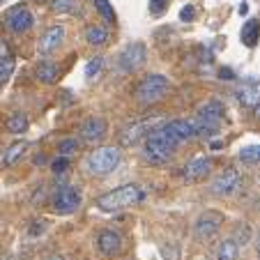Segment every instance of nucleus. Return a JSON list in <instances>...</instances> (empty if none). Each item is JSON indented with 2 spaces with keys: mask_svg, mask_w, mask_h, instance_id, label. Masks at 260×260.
I'll list each match as a JSON object with an SVG mask.
<instances>
[{
  "mask_svg": "<svg viewBox=\"0 0 260 260\" xmlns=\"http://www.w3.org/2000/svg\"><path fill=\"white\" fill-rule=\"evenodd\" d=\"M177 145H180L177 138L168 132L166 122H164L161 127H157L143 141L141 154H143V159H145L147 164H152V166H166V164H171L173 157H175Z\"/></svg>",
  "mask_w": 260,
  "mask_h": 260,
  "instance_id": "1",
  "label": "nucleus"
},
{
  "mask_svg": "<svg viewBox=\"0 0 260 260\" xmlns=\"http://www.w3.org/2000/svg\"><path fill=\"white\" fill-rule=\"evenodd\" d=\"M145 198H147L145 187L129 182V184H120V187H115V189H111V191L97 196L94 205H97V210L113 214V212L129 210V207L141 205V203H145Z\"/></svg>",
  "mask_w": 260,
  "mask_h": 260,
  "instance_id": "2",
  "label": "nucleus"
},
{
  "mask_svg": "<svg viewBox=\"0 0 260 260\" xmlns=\"http://www.w3.org/2000/svg\"><path fill=\"white\" fill-rule=\"evenodd\" d=\"M120 161H122L120 147L104 145V147H97V150H92V152L85 154L83 171L92 177H104V175H111V173L120 166Z\"/></svg>",
  "mask_w": 260,
  "mask_h": 260,
  "instance_id": "3",
  "label": "nucleus"
},
{
  "mask_svg": "<svg viewBox=\"0 0 260 260\" xmlns=\"http://www.w3.org/2000/svg\"><path fill=\"white\" fill-rule=\"evenodd\" d=\"M171 92V81L164 74H145L134 88V99L141 106H152L159 104L161 99H166V94Z\"/></svg>",
  "mask_w": 260,
  "mask_h": 260,
  "instance_id": "4",
  "label": "nucleus"
},
{
  "mask_svg": "<svg viewBox=\"0 0 260 260\" xmlns=\"http://www.w3.org/2000/svg\"><path fill=\"white\" fill-rule=\"evenodd\" d=\"M223 104L219 102V99H207V102H203L201 106L196 108V115H193V120H196V127H198V136H205L210 138L212 134L219 132L221 122H223Z\"/></svg>",
  "mask_w": 260,
  "mask_h": 260,
  "instance_id": "5",
  "label": "nucleus"
},
{
  "mask_svg": "<svg viewBox=\"0 0 260 260\" xmlns=\"http://www.w3.org/2000/svg\"><path fill=\"white\" fill-rule=\"evenodd\" d=\"M164 122H166V120H164L161 115H154V118H150V115H147V118H141V120H136V122L122 127V132L118 134L120 147H134L136 143L145 141V138L150 136V134H152L157 127H161Z\"/></svg>",
  "mask_w": 260,
  "mask_h": 260,
  "instance_id": "6",
  "label": "nucleus"
},
{
  "mask_svg": "<svg viewBox=\"0 0 260 260\" xmlns=\"http://www.w3.org/2000/svg\"><path fill=\"white\" fill-rule=\"evenodd\" d=\"M83 203V193L76 184H62L51 193V207L55 214H74Z\"/></svg>",
  "mask_w": 260,
  "mask_h": 260,
  "instance_id": "7",
  "label": "nucleus"
},
{
  "mask_svg": "<svg viewBox=\"0 0 260 260\" xmlns=\"http://www.w3.org/2000/svg\"><path fill=\"white\" fill-rule=\"evenodd\" d=\"M147 62V46L143 42H129L118 53V69L122 74H136Z\"/></svg>",
  "mask_w": 260,
  "mask_h": 260,
  "instance_id": "8",
  "label": "nucleus"
},
{
  "mask_svg": "<svg viewBox=\"0 0 260 260\" xmlns=\"http://www.w3.org/2000/svg\"><path fill=\"white\" fill-rule=\"evenodd\" d=\"M240 187H242V173L237 168H223V171H219L210 180L207 191L216 198H226V196H233Z\"/></svg>",
  "mask_w": 260,
  "mask_h": 260,
  "instance_id": "9",
  "label": "nucleus"
},
{
  "mask_svg": "<svg viewBox=\"0 0 260 260\" xmlns=\"http://www.w3.org/2000/svg\"><path fill=\"white\" fill-rule=\"evenodd\" d=\"M221 226H223V214L219 210H205L193 221V237L198 242H207L219 235Z\"/></svg>",
  "mask_w": 260,
  "mask_h": 260,
  "instance_id": "10",
  "label": "nucleus"
},
{
  "mask_svg": "<svg viewBox=\"0 0 260 260\" xmlns=\"http://www.w3.org/2000/svg\"><path fill=\"white\" fill-rule=\"evenodd\" d=\"M94 244H97V251L104 258H118L124 249V237L115 228H102L94 237Z\"/></svg>",
  "mask_w": 260,
  "mask_h": 260,
  "instance_id": "11",
  "label": "nucleus"
},
{
  "mask_svg": "<svg viewBox=\"0 0 260 260\" xmlns=\"http://www.w3.org/2000/svg\"><path fill=\"white\" fill-rule=\"evenodd\" d=\"M35 25V14L25 5H14L5 12V28L12 35H25Z\"/></svg>",
  "mask_w": 260,
  "mask_h": 260,
  "instance_id": "12",
  "label": "nucleus"
},
{
  "mask_svg": "<svg viewBox=\"0 0 260 260\" xmlns=\"http://www.w3.org/2000/svg\"><path fill=\"white\" fill-rule=\"evenodd\" d=\"M235 99L260 118V79H246L235 90Z\"/></svg>",
  "mask_w": 260,
  "mask_h": 260,
  "instance_id": "13",
  "label": "nucleus"
},
{
  "mask_svg": "<svg viewBox=\"0 0 260 260\" xmlns=\"http://www.w3.org/2000/svg\"><path fill=\"white\" fill-rule=\"evenodd\" d=\"M106 134H108V122H106V118H102V115H90V118H85L79 127V138L83 143H88V145H94V143L104 141Z\"/></svg>",
  "mask_w": 260,
  "mask_h": 260,
  "instance_id": "14",
  "label": "nucleus"
},
{
  "mask_svg": "<svg viewBox=\"0 0 260 260\" xmlns=\"http://www.w3.org/2000/svg\"><path fill=\"white\" fill-rule=\"evenodd\" d=\"M64 35H67V30H64V25L62 23H53V25H49V28L42 32V37H40V44H37V51H40L42 55H51V53H55V51L62 46V42H64Z\"/></svg>",
  "mask_w": 260,
  "mask_h": 260,
  "instance_id": "15",
  "label": "nucleus"
},
{
  "mask_svg": "<svg viewBox=\"0 0 260 260\" xmlns=\"http://www.w3.org/2000/svg\"><path fill=\"white\" fill-rule=\"evenodd\" d=\"M166 127L173 136L177 138V143H187L198 138V127L193 118H175V120H166Z\"/></svg>",
  "mask_w": 260,
  "mask_h": 260,
  "instance_id": "16",
  "label": "nucleus"
},
{
  "mask_svg": "<svg viewBox=\"0 0 260 260\" xmlns=\"http://www.w3.org/2000/svg\"><path fill=\"white\" fill-rule=\"evenodd\" d=\"M212 159L210 157H196L182 166V177L187 182H201L212 173Z\"/></svg>",
  "mask_w": 260,
  "mask_h": 260,
  "instance_id": "17",
  "label": "nucleus"
},
{
  "mask_svg": "<svg viewBox=\"0 0 260 260\" xmlns=\"http://www.w3.org/2000/svg\"><path fill=\"white\" fill-rule=\"evenodd\" d=\"M35 79L44 85H53L58 83L60 79V67L53 62V60H40L35 64Z\"/></svg>",
  "mask_w": 260,
  "mask_h": 260,
  "instance_id": "18",
  "label": "nucleus"
},
{
  "mask_svg": "<svg viewBox=\"0 0 260 260\" xmlns=\"http://www.w3.org/2000/svg\"><path fill=\"white\" fill-rule=\"evenodd\" d=\"M83 40H85V44L94 46V49H102V46L108 44V40H111V32H108L106 25L90 23V25H85V30H83Z\"/></svg>",
  "mask_w": 260,
  "mask_h": 260,
  "instance_id": "19",
  "label": "nucleus"
},
{
  "mask_svg": "<svg viewBox=\"0 0 260 260\" xmlns=\"http://www.w3.org/2000/svg\"><path fill=\"white\" fill-rule=\"evenodd\" d=\"M28 127H30V120H28V115H25L23 111H14V113L7 118V122H5L7 134H12V136H21V134H25L28 132Z\"/></svg>",
  "mask_w": 260,
  "mask_h": 260,
  "instance_id": "20",
  "label": "nucleus"
},
{
  "mask_svg": "<svg viewBox=\"0 0 260 260\" xmlns=\"http://www.w3.org/2000/svg\"><path fill=\"white\" fill-rule=\"evenodd\" d=\"M240 37H242V44L249 46V49H253V46L258 44V40H260V21L249 19L244 25H242Z\"/></svg>",
  "mask_w": 260,
  "mask_h": 260,
  "instance_id": "21",
  "label": "nucleus"
},
{
  "mask_svg": "<svg viewBox=\"0 0 260 260\" xmlns=\"http://www.w3.org/2000/svg\"><path fill=\"white\" fill-rule=\"evenodd\" d=\"M51 10H53L55 14H72V16L83 14L81 0H51Z\"/></svg>",
  "mask_w": 260,
  "mask_h": 260,
  "instance_id": "22",
  "label": "nucleus"
},
{
  "mask_svg": "<svg viewBox=\"0 0 260 260\" xmlns=\"http://www.w3.org/2000/svg\"><path fill=\"white\" fill-rule=\"evenodd\" d=\"M237 255H240V244L233 237H228V240H223L216 246L214 258L216 260H237Z\"/></svg>",
  "mask_w": 260,
  "mask_h": 260,
  "instance_id": "23",
  "label": "nucleus"
},
{
  "mask_svg": "<svg viewBox=\"0 0 260 260\" xmlns=\"http://www.w3.org/2000/svg\"><path fill=\"white\" fill-rule=\"evenodd\" d=\"M25 150H28V143H25V141L12 143L5 152H3V166H12V164H16L25 154Z\"/></svg>",
  "mask_w": 260,
  "mask_h": 260,
  "instance_id": "24",
  "label": "nucleus"
},
{
  "mask_svg": "<svg viewBox=\"0 0 260 260\" xmlns=\"http://www.w3.org/2000/svg\"><path fill=\"white\" fill-rule=\"evenodd\" d=\"M83 147V141L76 136H69V138H62V141L58 143V154H62V157H72V154H76Z\"/></svg>",
  "mask_w": 260,
  "mask_h": 260,
  "instance_id": "25",
  "label": "nucleus"
},
{
  "mask_svg": "<svg viewBox=\"0 0 260 260\" xmlns=\"http://www.w3.org/2000/svg\"><path fill=\"white\" fill-rule=\"evenodd\" d=\"M94 10L99 12V16H102L104 23H108V25L115 23V10L108 0H94Z\"/></svg>",
  "mask_w": 260,
  "mask_h": 260,
  "instance_id": "26",
  "label": "nucleus"
},
{
  "mask_svg": "<svg viewBox=\"0 0 260 260\" xmlns=\"http://www.w3.org/2000/svg\"><path fill=\"white\" fill-rule=\"evenodd\" d=\"M237 157H240L242 164H260V145H246L242 147L240 152H237Z\"/></svg>",
  "mask_w": 260,
  "mask_h": 260,
  "instance_id": "27",
  "label": "nucleus"
},
{
  "mask_svg": "<svg viewBox=\"0 0 260 260\" xmlns=\"http://www.w3.org/2000/svg\"><path fill=\"white\" fill-rule=\"evenodd\" d=\"M251 237H253V233H251V228H249V223H237L235 226V231H233V240L237 242L240 246H246L251 242Z\"/></svg>",
  "mask_w": 260,
  "mask_h": 260,
  "instance_id": "28",
  "label": "nucleus"
},
{
  "mask_svg": "<svg viewBox=\"0 0 260 260\" xmlns=\"http://www.w3.org/2000/svg\"><path fill=\"white\" fill-rule=\"evenodd\" d=\"M14 69H16V60L12 58H3L0 60V88L7 83V81L12 79V74H14Z\"/></svg>",
  "mask_w": 260,
  "mask_h": 260,
  "instance_id": "29",
  "label": "nucleus"
},
{
  "mask_svg": "<svg viewBox=\"0 0 260 260\" xmlns=\"http://www.w3.org/2000/svg\"><path fill=\"white\" fill-rule=\"evenodd\" d=\"M102 67H104V58H102V55H94L92 60H88V64H85V79L92 81L94 76H99Z\"/></svg>",
  "mask_w": 260,
  "mask_h": 260,
  "instance_id": "30",
  "label": "nucleus"
},
{
  "mask_svg": "<svg viewBox=\"0 0 260 260\" xmlns=\"http://www.w3.org/2000/svg\"><path fill=\"white\" fill-rule=\"evenodd\" d=\"M69 166H72V159H69V157H62V154H58V157L51 161V171H53L55 175H62V173H67Z\"/></svg>",
  "mask_w": 260,
  "mask_h": 260,
  "instance_id": "31",
  "label": "nucleus"
},
{
  "mask_svg": "<svg viewBox=\"0 0 260 260\" xmlns=\"http://www.w3.org/2000/svg\"><path fill=\"white\" fill-rule=\"evenodd\" d=\"M166 5H168V0H150V14L159 16L164 10H166Z\"/></svg>",
  "mask_w": 260,
  "mask_h": 260,
  "instance_id": "32",
  "label": "nucleus"
},
{
  "mask_svg": "<svg viewBox=\"0 0 260 260\" xmlns=\"http://www.w3.org/2000/svg\"><path fill=\"white\" fill-rule=\"evenodd\" d=\"M193 16H196V7H193L191 3L180 10V21H193Z\"/></svg>",
  "mask_w": 260,
  "mask_h": 260,
  "instance_id": "33",
  "label": "nucleus"
},
{
  "mask_svg": "<svg viewBox=\"0 0 260 260\" xmlns=\"http://www.w3.org/2000/svg\"><path fill=\"white\" fill-rule=\"evenodd\" d=\"M35 226L30 228V235H42V233L46 231V221L44 219H40V221H32Z\"/></svg>",
  "mask_w": 260,
  "mask_h": 260,
  "instance_id": "34",
  "label": "nucleus"
},
{
  "mask_svg": "<svg viewBox=\"0 0 260 260\" xmlns=\"http://www.w3.org/2000/svg\"><path fill=\"white\" fill-rule=\"evenodd\" d=\"M219 79L221 81H233L235 79V74H233L231 69H219Z\"/></svg>",
  "mask_w": 260,
  "mask_h": 260,
  "instance_id": "35",
  "label": "nucleus"
},
{
  "mask_svg": "<svg viewBox=\"0 0 260 260\" xmlns=\"http://www.w3.org/2000/svg\"><path fill=\"white\" fill-rule=\"evenodd\" d=\"M10 46H7V42H3V40H0V60H3V58H10Z\"/></svg>",
  "mask_w": 260,
  "mask_h": 260,
  "instance_id": "36",
  "label": "nucleus"
},
{
  "mask_svg": "<svg viewBox=\"0 0 260 260\" xmlns=\"http://www.w3.org/2000/svg\"><path fill=\"white\" fill-rule=\"evenodd\" d=\"M32 164H35V166H44V164H46V157H44V154H35Z\"/></svg>",
  "mask_w": 260,
  "mask_h": 260,
  "instance_id": "37",
  "label": "nucleus"
},
{
  "mask_svg": "<svg viewBox=\"0 0 260 260\" xmlns=\"http://www.w3.org/2000/svg\"><path fill=\"white\" fill-rule=\"evenodd\" d=\"M237 12H240L242 16H244V14H249V5H246V3H242V5H240V10H237Z\"/></svg>",
  "mask_w": 260,
  "mask_h": 260,
  "instance_id": "38",
  "label": "nucleus"
},
{
  "mask_svg": "<svg viewBox=\"0 0 260 260\" xmlns=\"http://www.w3.org/2000/svg\"><path fill=\"white\" fill-rule=\"evenodd\" d=\"M210 145H212V150H219V147H221V141H212Z\"/></svg>",
  "mask_w": 260,
  "mask_h": 260,
  "instance_id": "39",
  "label": "nucleus"
},
{
  "mask_svg": "<svg viewBox=\"0 0 260 260\" xmlns=\"http://www.w3.org/2000/svg\"><path fill=\"white\" fill-rule=\"evenodd\" d=\"M49 260H64V258H60V255H53V258H49Z\"/></svg>",
  "mask_w": 260,
  "mask_h": 260,
  "instance_id": "40",
  "label": "nucleus"
},
{
  "mask_svg": "<svg viewBox=\"0 0 260 260\" xmlns=\"http://www.w3.org/2000/svg\"><path fill=\"white\" fill-rule=\"evenodd\" d=\"M258 258H260V249H258Z\"/></svg>",
  "mask_w": 260,
  "mask_h": 260,
  "instance_id": "41",
  "label": "nucleus"
}]
</instances>
